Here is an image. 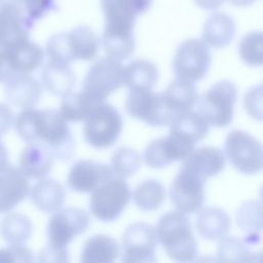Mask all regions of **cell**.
Masks as SVG:
<instances>
[{
    "instance_id": "cell-42",
    "label": "cell",
    "mask_w": 263,
    "mask_h": 263,
    "mask_svg": "<svg viewBox=\"0 0 263 263\" xmlns=\"http://www.w3.org/2000/svg\"><path fill=\"white\" fill-rule=\"evenodd\" d=\"M14 124L13 111L4 103H0V132L2 135L6 134Z\"/></svg>"
},
{
    "instance_id": "cell-19",
    "label": "cell",
    "mask_w": 263,
    "mask_h": 263,
    "mask_svg": "<svg viewBox=\"0 0 263 263\" xmlns=\"http://www.w3.org/2000/svg\"><path fill=\"white\" fill-rule=\"evenodd\" d=\"M41 84L30 74H20L4 83V96L12 106L25 109L35 107L42 96Z\"/></svg>"
},
{
    "instance_id": "cell-5",
    "label": "cell",
    "mask_w": 263,
    "mask_h": 263,
    "mask_svg": "<svg viewBox=\"0 0 263 263\" xmlns=\"http://www.w3.org/2000/svg\"><path fill=\"white\" fill-rule=\"evenodd\" d=\"M237 89L233 82L222 80L211 86L198 100V112L209 125L225 127L233 119Z\"/></svg>"
},
{
    "instance_id": "cell-43",
    "label": "cell",
    "mask_w": 263,
    "mask_h": 263,
    "mask_svg": "<svg viewBox=\"0 0 263 263\" xmlns=\"http://www.w3.org/2000/svg\"><path fill=\"white\" fill-rule=\"evenodd\" d=\"M225 0H194L195 4L204 10L214 11L223 5Z\"/></svg>"
},
{
    "instance_id": "cell-18",
    "label": "cell",
    "mask_w": 263,
    "mask_h": 263,
    "mask_svg": "<svg viewBox=\"0 0 263 263\" xmlns=\"http://www.w3.org/2000/svg\"><path fill=\"white\" fill-rule=\"evenodd\" d=\"M226 159L222 150L216 147H200L185 159L181 170L206 182L208 178L219 175L225 167Z\"/></svg>"
},
{
    "instance_id": "cell-38",
    "label": "cell",
    "mask_w": 263,
    "mask_h": 263,
    "mask_svg": "<svg viewBox=\"0 0 263 263\" xmlns=\"http://www.w3.org/2000/svg\"><path fill=\"white\" fill-rule=\"evenodd\" d=\"M243 107L253 119L263 121V85L253 86L245 93Z\"/></svg>"
},
{
    "instance_id": "cell-44",
    "label": "cell",
    "mask_w": 263,
    "mask_h": 263,
    "mask_svg": "<svg viewBox=\"0 0 263 263\" xmlns=\"http://www.w3.org/2000/svg\"><path fill=\"white\" fill-rule=\"evenodd\" d=\"M9 164L10 163L8 161V152L5 146L2 143H0V172L5 170Z\"/></svg>"
},
{
    "instance_id": "cell-15",
    "label": "cell",
    "mask_w": 263,
    "mask_h": 263,
    "mask_svg": "<svg viewBox=\"0 0 263 263\" xmlns=\"http://www.w3.org/2000/svg\"><path fill=\"white\" fill-rule=\"evenodd\" d=\"M34 21L14 2H0V47L29 39Z\"/></svg>"
},
{
    "instance_id": "cell-14",
    "label": "cell",
    "mask_w": 263,
    "mask_h": 263,
    "mask_svg": "<svg viewBox=\"0 0 263 263\" xmlns=\"http://www.w3.org/2000/svg\"><path fill=\"white\" fill-rule=\"evenodd\" d=\"M205 182L179 170L170 187V198L175 208L183 214H194L204 202Z\"/></svg>"
},
{
    "instance_id": "cell-16",
    "label": "cell",
    "mask_w": 263,
    "mask_h": 263,
    "mask_svg": "<svg viewBox=\"0 0 263 263\" xmlns=\"http://www.w3.org/2000/svg\"><path fill=\"white\" fill-rule=\"evenodd\" d=\"M114 176L111 166L105 163L80 159L69 170L67 184L74 192L89 193Z\"/></svg>"
},
{
    "instance_id": "cell-21",
    "label": "cell",
    "mask_w": 263,
    "mask_h": 263,
    "mask_svg": "<svg viewBox=\"0 0 263 263\" xmlns=\"http://www.w3.org/2000/svg\"><path fill=\"white\" fill-rule=\"evenodd\" d=\"M65 43L71 62L91 61L99 52L101 40L89 27L79 26L65 33Z\"/></svg>"
},
{
    "instance_id": "cell-37",
    "label": "cell",
    "mask_w": 263,
    "mask_h": 263,
    "mask_svg": "<svg viewBox=\"0 0 263 263\" xmlns=\"http://www.w3.org/2000/svg\"><path fill=\"white\" fill-rule=\"evenodd\" d=\"M238 53L247 65L252 67L263 66V32L247 33L239 41Z\"/></svg>"
},
{
    "instance_id": "cell-49",
    "label": "cell",
    "mask_w": 263,
    "mask_h": 263,
    "mask_svg": "<svg viewBox=\"0 0 263 263\" xmlns=\"http://www.w3.org/2000/svg\"><path fill=\"white\" fill-rule=\"evenodd\" d=\"M1 1H4V0H0V2H1Z\"/></svg>"
},
{
    "instance_id": "cell-3",
    "label": "cell",
    "mask_w": 263,
    "mask_h": 263,
    "mask_svg": "<svg viewBox=\"0 0 263 263\" xmlns=\"http://www.w3.org/2000/svg\"><path fill=\"white\" fill-rule=\"evenodd\" d=\"M123 126L119 111L106 102L98 104L84 120L83 137L96 149L112 147L118 140Z\"/></svg>"
},
{
    "instance_id": "cell-27",
    "label": "cell",
    "mask_w": 263,
    "mask_h": 263,
    "mask_svg": "<svg viewBox=\"0 0 263 263\" xmlns=\"http://www.w3.org/2000/svg\"><path fill=\"white\" fill-rule=\"evenodd\" d=\"M120 255L119 243L107 234L90 236L83 245L80 261L83 263H112Z\"/></svg>"
},
{
    "instance_id": "cell-20",
    "label": "cell",
    "mask_w": 263,
    "mask_h": 263,
    "mask_svg": "<svg viewBox=\"0 0 263 263\" xmlns=\"http://www.w3.org/2000/svg\"><path fill=\"white\" fill-rule=\"evenodd\" d=\"M54 157L51 152L40 143H28L20 154V168L29 179L41 180L51 171Z\"/></svg>"
},
{
    "instance_id": "cell-4",
    "label": "cell",
    "mask_w": 263,
    "mask_h": 263,
    "mask_svg": "<svg viewBox=\"0 0 263 263\" xmlns=\"http://www.w3.org/2000/svg\"><path fill=\"white\" fill-rule=\"evenodd\" d=\"M130 197L132 191L124 178L114 176L91 192L90 213L100 221L112 222L128 205Z\"/></svg>"
},
{
    "instance_id": "cell-36",
    "label": "cell",
    "mask_w": 263,
    "mask_h": 263,
    "mask_svg": "<svg viewBox=\"0 0 263 263\" xmlns=\"http://www.w3.org/2000/svg\"><path fill=\"white\" fill-rule=\"evenodd\" d=\"M141 163V155L135 149L120 147L113 152L110 166L115 176L125 179L137 174Z\"/></svg>"
},
{
    "instance_id": "cell-31",
    "label": "cell",
    "mask_w": 263,
    "mask_h": 263,
    "mask_svg": "<svg viewBox=\"0 0 263 263\" xmlns=\"http://www.w3.org/2000/svg\"><path fill=\"white\" fill-rule=\"evenodd\" d=\"M100 103L91 99L85 91L70 92L63 97L60 112L68 122L84 121L90 111Z\"/></svg>"
},
{
    "instance_id": "cell-6",
    "label": "cell",
    "mask_w": 263,
    "mask_h": 263,
    "mask_svg": "<svg viewBox=\"0 0 263 263\" xmlns=\"http://www.w3.org/2000/svg\"><path fill=\"white\" fill-rule=\"evenodd\" d=\"M124 85V67L111 57L100 58L90 66L83 79L82 90L98 103Z\"/></svg>"
},
{
    "instance_id": "cell-25",
    "label": "cell",
    "mask_w": 263,
    "mask_h": 263,
    "mask_svg": "<svg viewBox=\"0 0 263 263\" xmlns=\"http://www.w3.org/2000/svg\"><path fill=\"white\" fill-rule=\"evenodd\" d=\"M209 132V123L199 112L184 111L175 114L170 123V133L192 144L203 140Z\"/></svg>"
},
{
    "instance_id": "cell-35",
    "label": "cell",
    "mask_w": 263,
    "mask_h": 263,
    "mask_svg": "<svg viewBox=\"0 0 263 263\" xmlns=\"http://www.w3.org/2000/svg\"><path fill=\"white\" fill-rule=\"evenodd\" d=\"M101 44L108 57L122 61L128 59L135 51L136 42L134 35L112 34L103 32Z\"/></svg>"
},
{
    "instance_id": "cell-17",
    "label": "cell",
    "mask_w": 263,
    "mask_h": 263,
    "mask_svg": "<svg viewBox=\"0 0 263 263\" xmlns=\"http://www.w3.org/2000/svg\"><path fill=\"white\" fill-rule=\"evenodd\" d=\"M20 167L9 164L0 172V214H5L30 194V184Z\"/></svg>"
},
{
    "instance_id": "cell-29",
    "label": "cell",
    "mask_w": 263,
    "mask_h": 263,
    "mask_svg": "<svg viewBox=\"0 0 263 263\" xmlns=\"http://www.w3.org/2000/svg\"><path fill=\"white\" fill-rule=\"evenodd\" d=\"M168 106L177 114L191 110L198 101V93L193 82L176 78L163 92Z\"/></svg>"
},
{
    "instance_id": "cell-28",
    "label": "cell",
    "mask_w": 263,
    "mask_h": 263,
    "mask_svg": "<svg viewBox=\"0 0 263 263\" xmlns=\"http://www.w3.org/2000/svg\"><path fill=\"white\" fill-rule=\"evenodd\" d=\"M157 79L158 69L150 61L139 59L124 67V85L129 90L151 89Z\"/></svg>"
},
{
    "instance_id": "cell-11",
    "label": "cell",
    "mask_w": 263,
    "mask_h": 263,
    "mask_svg": "<svg viewBox=\"0 0 263 263\" xmlns=\"http://www.w3.org/2000/svg\"><path fill=\"white\" fill-rule=\"evenodd\" d=\"M89 223V214L83 209L70 206L52 213L47 223L48 245L67 249L75 236L85 232Z\"/></svg>"
},
{
    "instance_id": "cell-22",
    "label": "cell",
    "mask_w": 263,
    "mask_h": 263,
    "mask_svg": "<svg viewBox=\"0 0 263 263\" xmlns=\"http://www.w3.org/2000/svg\"><path fill=\"white\" fill-rule=\"evenodd\" d=\"M29 195L36 209L44 213H54L63 208L66 190L60 182L44 178L31 188Z\"/></svg>"
},
{
    "instance_id": "cell-45",
    "label": "cell",
    "mask_w": 263,
    "mask_h": 263,
    "mask_svg": "<svg viewBox=\"0 0 263 263\" xmlns=\"http://www.w3.org/2000/svg\"><path fill=\"white\" fill-rule=\"evenodd\" d=\"M230 4L237 7H246L252 5L256 0H227Z\"/></svg>"
},
{
    "instance_id": "cell-10",
    "label": "cell",
    "mask_w": 263,
    "mask_h": 263,
    "mask_svg": "<svg viewBox=\"0 0 263 263\" xmlns=\"http://www.w3.org/2000/svg\"><path fill=\"white\" fill-rule=\"evenodd\" d=\"M225 152L231 164L242 174L254 175L263 170V145L243 130L233 129L227 135Z\"/></svg>"
},
{
    "instance_id": "cell-9",
    "label": "cell",
    "mask_w": 263,
    "mask_h": 263,
    "mask_svg": "<svg viewBox=\"0 0 263 263\" xmlns=\"http://www.w3.org/2000/svg\"><path fill=\"white\" fill-rule=\"evenodd\" d=\"M211 63L209 45L202 39L190 38L178 46L173 60V70L177 78L194 82L206 75Z\"/></svg>"
},
{
    "instance_id": "cell-40",
    "label": "cell",
    "mask_w": 263,
    "mask_h": 263,
    "mask_svg": "<svg viewBox=\"0 0 263 263\" xmlns=\"http://www.w3.org/2000/svg\"><path fill=\"white\" fill-rule=\"evenodd\" d=\"M34 254L24 243L10 245L0 249V262H32Z\"/></svg>"
},
{
    "instance_id": "cell-24",
    "label": "cell",
    "mask_w": 263,
    "mask_h": 263,
    "mask_svg": "<svg viewBox=\"0 0 263 263\" xmlns=\"http://www.w3.org/2000/svg\"><path fill=\"white\" fill-rule=\"evenodd\" d=\"M41 80L48 92L63 98L73 91L76 76L69 65L48 61L42 68Z\"/></svg>"
},
{
    "instance_id": "cell-1",
    "label": "cell",
    "mask_w": 263,
    "mask_h": 263,
    "mask_svg": "<svg viewBox=\"0 0 263 263\" xmlns=\"http://www.w3.org/2000/svg\"><path fill=\"white\" fill-rule=\"evenodd\" d=\"M14 127L23 141L44 145L57 160L74 156V137L60 110L25 108L15 117Z\"/></svg>"
},
{
    "instance_id": "cell-26",
    "label": "cell",
    "mask_w": 263,
    "mask_h": 263,
    "mask_svg": "<svg viewBox=\"0 0 263 263\" xmlns=\"http://www.w3.org/2000/svg\"><path fill=\"white\" fill-rule=\"evenodd\" d=\"M231 226L228 214L215 206H208L200 211L195 221L198 234L208 240H221L224 238Z\"/></svg>"
},
{
    "instance_id": "cell-39",
    "label": "cell",
    "mask_w": 263,
    "mask_h": 263,
    "mask_svg": "<svg viewBox=\"0 0 263 263\" xmlns=\"http://www.w3.org/2000/svg\"><path fill=\"white\" fill-rule=\"evenodd\" d=\"M17 4L34 22L43 17L49 12L54 4V0H10Z\"/></svg>"
},
{
    "instance_id": "cell-48",
    "label": "cell",
    "mask_w": 263,
    "mask_h": 263,
    "mask_svg": "<svg viewBox=\"0 0 263 263\" xmlns=\"http://www.w3.org/2000/svg\"><path fill=\"white\" fill-rule=\"evenodd\" d=\"M261 261H263V252H262V256H261Z\"/></svg>"
},
{
    "instance_id": "cell-32",
    "label": "cell",
    "mask_w": 263,
    "mask_h": 263,
    "mask_svg": "<svg viewBox=\"0 0 263 263\" xmlns=\"http://www.w3.org/2000/svg\"><path fill=\"white\" fill-rule=\"evenodd\" d=\"M250 248L251 246L245 239L236 236H225L218 246L217 259L222 262L261 261L262 253H253Z\"/></svg>"
},
{
    "instance_id": "cell-34",
    "label": "cell",
    "mask_w": 263,
    "mask_h": 263,
    "mask_svg": "<svg viewBox=\"0 0 263 263\" xmlns=\"http://www.w3.org/2000/svg\"><path fill=\"white\" fill-rule=\"evenodd\" d=\"M236 223L248 234H259L263 231V204L257 200L242 203L236 213Z\"/></svg>"
},
{
    "instance_id": "cell-7",
    "label": "cell",
    "mask_w": 263,
    "mask_h": 263,
    "mask_svg": "<svg viewBox=\"0 0 263 263\" xmlns=\"http://www.w3.org/2000/svg\"><path fill=\"white\" fill-rule=\"evenodd\" d=\"M125 110L130 117L151 126L170 125L176 114L168 106L163 92H154L151 89L129 90Z\"/></svg>"
},
{
    "instance_id": "cell-33",
    "label": "cell",
    "mask_w": 263,
    "mask_h": 263,
    "mask_svg": "<svg viewBox=\"0 0 263 263\" xmlns=\"http://www.w3.org/2000/svg\"><path fill=\"white\" fill-rule=\"evenodd\" d=\"M133 199L140 210L155 211L165 199V189L157 180H145L135 188Z\"/></svg>"
},
{
    "instance_id": "cell-46",
    "label": "cell",
    "mask_w": 263,
    "mask_h": 263,
    "mask_svg": "<svg viewBox=\"0 0 263 263\" xmlns=\"http://www.w3.org/2000/svg\"><path fill=\"white\" fill-rule=\"evenodd\" d=\"M260 198H261V201H262V204H263V187L260 190Z\"/></svg>"
},
{
    "instance_id": "cell-41",
    "label": "cell",
    "mask_w": 263,
    "mask_h": 263,
    "mask_svg": "<svg viewBox=\"0 0 263 263\" xmlns=\"http://www.w3.org/2000/svg\"><path fill=\"white\" fill-rule=\"evenodd\" d=\"M68 249H59L47 245L39 252L38 261L40 262H68Z\"/></svg>"
},
{
    "instance_id": "cell-30",
    "label": "cell",
    "mask_w": 263,
    "mask_h": 263,
    "mask_svg": "<svg viewBox=\"0 0 263 263\" xmlns=\"http://www.w3.org/2000/svg\"><path fill=\"white\" fill-rule=\"evenodd\" d=\"M33 225L28 216L21 213H8L0 225V234L9 245L25 243L32 235Z\"/></svg>"
},
{
    "instance_id": "cell-12",
    "label": "cell",
    "mask_w": 263,
    "mask_h": 263,
    "mask_svg": "<svg viewBox=\"0 0 263 263\" xmlns=\"http://www.w3.org/2000/svg\"><path fill=\"white\" fill-rule=\"evenodd\" d=\"M151 5L152 0H101L105 17L104 32L134 35L137 17Z\"/></svg>"
},
{
    "instance_id": "cell-23",
    "label": "cell",
    "mask_w": 263,
    "mask_h": 263,
    "mask_svg": "<svg viewBox=\"0 0 263 263\" xmlns=\"http://www.w3.org/2000/svg\"><path fill=\"white\" fill-rule=\"evenodd\" d=\"M234 20L225 12H214L202 28V40L214 48H222L231 43L235 36Z\"/></svg>"
},
{
    "instance_id": "cell-47",
    "label": "cell",
    "mask_w": 263,
    "mask_h": 263,
    "mask_svg": "<svg viewBox=\"0 0 263 263\" xmlns=\"http://www.w3.org/2000/svg\"><path fill=\"white\" fill-rule=\"evenodd\" d=\"M1 137H2V134H1V132H0V143H1Z\"/></svg>"
},
{
    "instance_id": "cell-8",
    "label": "cell",
    "mask_w": 263,
    "mask_h": 263,
    "mask_svg": "<svg viewBox=\"0 0 263 263\" xmlns=\"http://www.w3.org/2000/svg\"><path fill=\"white\" fill-rule=\"evenodd\" d=\"M45 52L37 43L27 39L8 47H0V83L20 74H30L38 69Z\"/></svg>"
},
{
    "instance_id": "cell-13",
    "label": "cell",
    "mask_w": 263,
    "mask_h": 263,
    "mask_svg": "<svg viewBox=\"0 0 263 263\" xmlns=\"http://www.w3.org/2000/svg\"><path fill=\"white\" fill-rule=\"evenodd\" d=\"M158 238L156 229L144 222L130 224L122 235L121 261L152 262L155 261V250Z\"/></svg>"
},
{
    "instance_id": "cell-2",
    "label": "cell",
    "mask_w": 263,
    "mask_h": 263,
    "mask_svg": "<svg viewBox=\"0 0 263 263\" xmlns=\"http://www.w3.org/2000/svg\"><path fill=\"white\" fill-rule=\"evenodd\" d=\"M155 229L158 241L171 259L179 262L196 259L197 242L185 214L179 211L164 214L158 220Z\"/></svg>"
}]
</instances>
